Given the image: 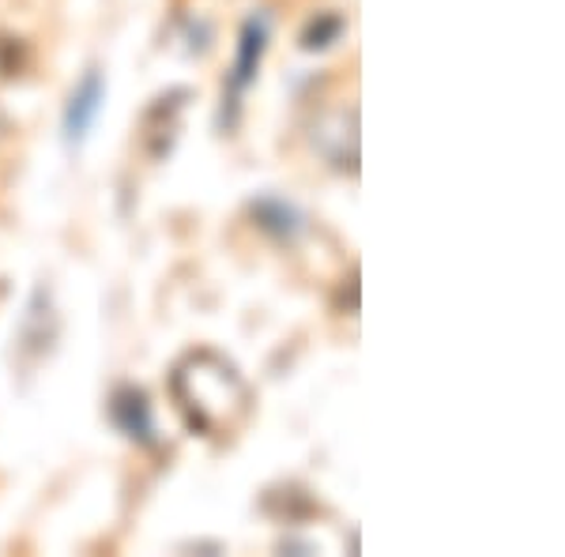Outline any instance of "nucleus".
I'll return each mask as SVG.
<instances>
[{"label": "nucleus", "instance_id": "1", "mask_svg": "<svg viewBox=\"0 0 565 557\" xmlns=\"http://www.w3.org/2000/svg\"><path fill=\"white\" fill-rule=\"evenodd\" d=\"M170 396L185 426L204 437H231L253 410V388L242 369L212 346L181 354L170 369Z\"/></svg>", "mask_w": 565, "mask_h": 557}, {"label": "nucleus", "instance_id": "7", "mask_svg": "<svg viewBox=\"0 0 565 557\" xmlns=\"http://www.w3.org/2000/svg\"><path fill=\"white\" fill-rule=\"evenodd\" d=\"M340 31H343L340 15H317V20L309 23V31L302 34V45L306 50H328V45L340 39Z\"/></svg>", "mask_w": 565, "mask_h": 557}, {"label": "nucleus", "instance_id": "4", "mask_svg": "<svg viewBox=\"0 0 565 557\" xmlns=\"http://www.w3.org/2000/svg\"><path fill=\"white\" fill-rule=\"evenodd\" d=\"M103 98H106L103 72L87 68V76L79 79L76 90H72L68 109H65V132H68V140H84L87 129L95 125L98 109H103Z\"/></svg>", "mask_w": 565, "mask_h": 557}, {"label": "nucleus", "instance_id": "8", "mask_svg": "<svg viewBox=\"0 0 565 557\" xmlns=\"http://www.w3.org/2000/svg\"><path fill=\"white\" fill-rule=\"evenodd\" d=\"M8 129H12V121H8L4 106H0V143H4V140H8Z\"/></svg>", "mask_w": 565, "mask_h": 557}, {"label": "nucleus", "instance_id": "3", "mask_svg": "<svg viewBox=\"0 0 565 557\" xmlns=\"http://www.w3.org/2000/svg\"><path fill=\"white\" fill-rule=\"evenodd\" d=\"M268 50V20L264 15H249L242 26V42H238V61H234V76H231V106L242 103L245 87L257 79V68H260V57Z\"/></svg>", "mask_w": 565, "mask_h": 557}, {"label": "nucleus", "instance_id": "6", "mask_svg": "<svg viewBox=\"0 0 565 557\" xmlns=\"http://www.w3.org/2000/svg\"><path fill=\"white\" fill-rule=\"evenodd\" d=\"M253 215L260 218L264 231H276V234H295L298 231V215L290 204H282V200H260V204H253Z\"/></svg>", "mask_w": 565, "mask_h": 557}, {"label": "nucleus", "instance_id": "2", "mask_svg": "<svg viewBox=\"0 0 565 557\" xmlns=\"http://www.w3.org/2000/svg\"><path fill=\"white\" fill-rule=\"evenodd\" d=\"M313 148L335 170H359V109H335V114L317 117Z\"/></svg>", "mask_w": 565, "mask_h": 557}, {"label": "nucleus", "instance_id": "5", "mask_svg": "<svg viewBox=\"0 0 565 557\" xmlns=\"http://www.w3.org/2000/svg\"><path fill=\"white\" fill-rule=\"evenodd\" d=\"M114 422L125 429L136 441H154V418H151V404L140 388H121L114 396Z\"/></svg>", "mask_w": 565, "mask_h": 557}]
</instances>
